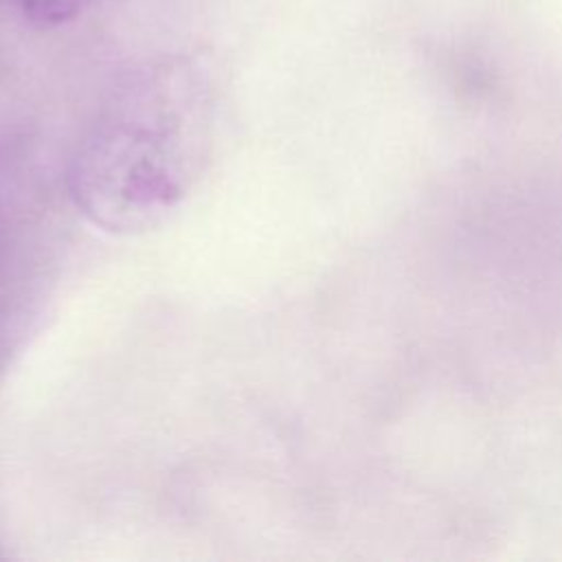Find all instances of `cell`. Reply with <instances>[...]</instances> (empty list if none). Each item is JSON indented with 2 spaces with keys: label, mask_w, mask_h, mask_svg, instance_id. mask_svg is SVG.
<instances>
[{
  "label": "cell",
  "mask_w": 562,
  "mask_h": 562,
  "mask_svg": "<svg viewBox=\"0 0 562 562\" xmlns=\"http://www.w3.org/2000/svg\"><path fill=\"white\" fill-rule=\"evenodd\" d=\"M178 66L132 79L75 158L77 202L108 228H138L182 195L195 158L191 97Z\"/></svg>",
  "instance_id": "obj_1"
},
{
  "label": "cell",
  "mask_w": 562,
  "mask_h": 562,
  "mask_svg": "<svg viewBox=\"0 0 562 562\" xmlns=\"http://www.w3.org/2000/svg\"><path fill=\"white\" fill-rule=\"evenodd\" d=\"M88 0H20L24 18L40 29H55L75 20Z\"/></svg>",
  "instance_id": "obj_2"
}]
</instances>
